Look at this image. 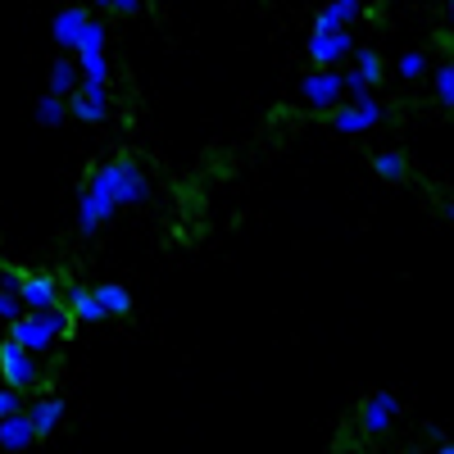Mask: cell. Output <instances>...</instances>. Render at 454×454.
<instances>
[{
	"label": "cell",
	"mask_w": 454,
	"mask_h": 454,
	"mask_svg": "<svg viewBox=\"0 0 454 454\" xmlns=\"http://www.w3.org/2000/svg\"><path fill=\"white\" fill-rule=\"evenodd\" d=\"M82 192H87V200L96 205V218H100V227H105L119 209L150 200V177H145V168H141L132 155H119V160L96 164Z\"/></svg>",
	"instance_id": "6da1fadb"
},
{
	"label": "cell",
	"mask_w": 454,
	"mask_h": 454,
	"mask_svg": "<svg viewBox=\"0 0 454 454\" xmlns=\"http://www.w3.org/2000/svg\"><path fill=\"white\" fill-rule=\"evenodd\" d=\"M73 327H78V323L68 318L64 305H59V309H36V314H19V318L10 323V340H14V346H23L27 355L42 359V355H51V350L59 346Z\"/></svg>",
	"instance_id": "7a4b0ae2"
},
{
	"label": "cell",
	"mask_w": 454,
	"mask_h": 454,
	"mask_svg": "<svg viewBox=\"0 0 454 454\" xmlns=\"http://www.w3.org/2000/svg\"><path fill=\"white\" fill-rule=\"evenodd\" d=\"M0 377H5V387H10V391L27 395V391L42 387L46 368H42V359H36V355H27L23 346H14V340L5 336V340H0Z\"/></svg>",
	"instance_id": "3957f363"
},
{
	"label": "cell",
	"mask_w": 454,
	"mask_h": 454,
	"mask_svg": "<svg viewBox=\"0 0 454 454\" xmlns=\"http://www.w3.org/2000/svg\"><path fill=\"white\" fill-rule=\"evenodd\" d=\"M300 100H305L309 109H336L340 100H346V91H340V73L336 68H309L305 78H300Z\"/></svg>",
	"instance_id": "277c9868"
},
{
	"label": "cell",
	"mask_w": 454,
	"mask_h": 454,
	"mask_svg": "<svg viewBox=\"0 0 454 454\" xmlns=\"http://www.w3.org/2000/svg\"><path fill=\"white\" fill-rule=\"evenodd\" d=\"M19 305H23V314L59 309V305H64L59 278H55V273H23V282H19Z\"/></svg>",
	"instance_id": "5b68a950"
},
{
	"label": "cell",
	"mask_w": 454,
	"mask_h": 454,
	"mask_svg": "<svg viewBox=\"0 0 454 454\" xmlns=\"http://www.w3.org/2000/svg\"><path fill=\"white\" fill-rule=\"evenodd\" d=\"M355 32L350 27H340V32H314L309 36V64L314 68H336L340 59H350L355 55Z\"/></svg>",
	"instance_id": "8992f818"
},
{
	"label": "cell",
	"mask_w": 454,
	"mask_h": 454,
	"mask_svg": "<svg viewBox=\"0 0 454 454\" xmlns=\"http://www.w3.org/2000/svg\"><path fill=\"white\" fill-rule=\"evenodd\" d=\"M377 123H382V105H377L372 96L332 109V128H336L340 137H359V132H368V128H377Z\"/></svg>",
	"instance_id": "52a82bcc"
},
{
	"label": "cell",
	"mask_w": 454,
	"mask_h": 454,
	"mask_svg": "<svg viewBox=\"0 0 454 454\" xmlns=\"http://www.w3.org/2000/svg\"><path fill=\"white\" fill-rule=\"evenodd\" d=\"M395 419H400V400H395L391 391H377V395L364 400V409H359L364 436H387V432L395 427Z\"/></svg>",
	"instance_id": "ba28073f"
},
{
	"label": "cell",
	"mask_w": 454,
	"mask_h": 454,
	"mask_svg": "<svg viewBox=\"0 0 454 454\" xmlns=\"http://www.w3.org/2000/svg\"><path fill=\"white\" fill-rule=\"evenodd\" d=\"M64 105L78 123H105L109 119V91H100V87H78Z\"/></svg>",
	"instance_id": "9c48e42d"
},
{
	"label": "cell",
	"mask_w": 454,
	"mask_h": 454,
	"mask_svg": "<svg viewBox=\"0 0 454 454\" xmlns=\"http://www.w3.org/2000/svg\"><path fill=\"white\" fill-rule=\"evenodd\" d=\"M27 423H32V432H36V441L42 436H51L59 423H64V413H68V404L59 400V395H36V400H27Z\"/></svg>",
	"instance_id": "30bf717a"
},
{
	"label": "cell",
	"mask_w": 454,
	"mask_h": 454,
	"mask_svg": "<svg viewBox=\"0 0 454 454\" xmlns=\"http://www.w3.org/2000/svg\"><path fill=\"white\" fill-rule=\"evenodd\" d=\"M87 19H91V14H87L82 5H64V10L55 14V23H51L55 46H59V51H73V46H78V36H82Z\"/></svg>",
	"instance_id": "8fae6325"
},
{
	"label": "cell",
	"mask_w": 454,
	"mask_h": 454,
	"mask_svg": "<svg viewBox=\"0 0 454 454\" xmlns=\"http://www.w3.org/2000/svg\"><path fill=\"white\" fill-rule=\"evenodd\" d=\"M64 309H68V318H73V323H105V309L96 305L91 286H82V282L64 286Z\"/></svg>",
	"instance_id": "7c38bea8"
},
{
	"label": "cell",
	"mask_w": 454,
	"mask_h": 454,
	"mask_svg": "<svg viewBox=\"0 0 454 454\" xmlns=\"http://www.w3.org/2000/svg\"><path fill=\"white\" fill-rule=\"evenodd\" d=\"M27 445H36V432H32V423H27V413L0 419V450H5V454H23Z\"/></svg>",
	"instance_id": "4fadbf2b"
},
{
	"label": "cell",
	"mask_w": 454,
	"mask_h": 454,
	"mask_svg": "<svg viewBox=\"0 0 454 454\" xmlns=\"http://www.w3.org/2000/svg\"><path fill=\"white\" fill-rule=\"evenodd\" d=\"M91 295H96V305L105 309V318L132 314V291H128L123 282H100V286H91Z\"/></svg>",
	"instance_id": "5bb4252c"
},
{
	"label": "cell",
	"mask_w": 454,
	"mask_h": 454,
	"mask_svg": "<svg viewBox=\"0 0 454 454\" xmlns=\"http://www.w3.org/2000/svg\"><path fill=\"white\" fill-rule=\"evenodd\" d=\"M372 173L382 177V182H404V177H409V160H404V150H400V145L377 150V155H372Z\"/></svg>",
	"instance_id": "9a60e30c"
},
{
	"label": "cell",
	"mask_w": 454,
	"mask_h": 454,
	"mask_svg": "<svg viewBox=\"0 0 454 454\" xmlns=\"http://www.w3.org/2000/svg\"><path fill=\"white\" fill-rule=\"evenodd\" d=\"M78 55H109V23L105 19H87L78 46H73V59Z\"/></svg>",
	"instance_id": "2e32d148"
},
{
	"label": "cell",
	"mask_w": 454,
	"mask_h": 454,
	"mask_svg": "<svg viewBox=\"0 0 454 454\" xmlns=\"http://www.w3.org/2000/svg\"><path fill=\"white\" fill-rule=\"evenodd\" d=\"M73 91H78V64H73L68 55H59V59L51 64V91H46V96L68 100Z\"/></svg>",
	"instance_id": "e0dca14e"
},
{
	"label": "cell",
	"mask_w": 454,
	"mask_h": 454,
	"mask_svg": "<svg viewBox=\"0 0 454 454\" xmlns=\"http://www.w3.org/2000/svg\"><path fill=\"white\" fill-rule=\"evenodd\" d=\"M355 73L368 87H377V82H382V55H377L372 46H355Z\"/></svg>",
	"instance_id": "ac0fdd59"
},
{
	"label": "cell",
	"mask_w": 454,
	"mask_h": 454,
	"mask_svg": "<svg viewBox=\"0 0 454 454\" xmlns=\"http://www.w3.org/2000/svg\"><path fill=\"white\" fill-rule=\"evenodd\" d=\"M64 119H68V105L64 100H55V96L36 100V123H42V128H59Z\"/></svg>",
	"instance_id": "d6986e66"
},
{
	"label": "cell",
	"mask_w": 454,
	"mask_h": 454,
	"mask_svg": "<svg viewBox=\"0 0 454 454\" xmlns=\"http://www.w3.org/2000/svg\"><path fill=\"white\" fill-rule=\"evenodd\" d=\"M432 78H436V100H441V109H454V64L441 59Z\"/></svg>",
	"instance_id": "ffe728a7"
},
{
	"label": "cell",
	"mask_w": 454,
	"mask_h": 454,
	"mask_svg": "<svg viewBox=\"0 0 454 454\" xmlns=\"http://www.w3.org/2000/svg\"><path fill=\"white\" fill-rule=\"evenodd\" d=\"M423 73H432V59H427L423 51H404V55H400V78H404V82H419Z\"/></svg>",
	"instance_id": "44dd1931"
},
{
	"label": "cell",
	"mask_w": 454,
	"mask_h": 454,
	"mask_svg": "<svg viewBox=\"0 0 454 454\" xmlns=\"http://www.w3.org/2000/svg\"><path fill=\"white\" fill-rule=\"evenodd\" d=\"M327 10H332L336 27H350V23H359V14H364L359 0H327Z\"/></svg>",
	"instance_id": "7402d4cb"
},
{
	"label": "cell",
	"mask_w": 454,
	"mask_h": 454,
	"mask_svg": "<svg viewBox=\"0 0 454 454\" xmlns=\"http://www.w3.org/2000/svg\"><path fill=\"white\" fill-rule=\"evenodd\" d=\"M78 232L82 237H96L100 232V218H96V205L87 200V192H78Z\"/></svg>",
	"instance_id": "603a6c76"
},
{
	"label": "cell",
	"mask_w": 454,
	"mask_h": 454,
	"mask_svg": "<svg viewBox=\"0 0 454 454\" xmlns=\"http://www.w3.org/2000/svg\"><path fill=\"white\" fill-rule=\"evenodd\" d=\"M340 91H346L350 100H368V96H372V87H368V82L359 78L355 68H350V73H340Z\"/></svg>",
	"instance_id": "cb8c5ba5"
},
{
	"label": "cell",
	"mask_w": 454,
	"mask_h": 454,
	"mask_svg": "<svg viewBox=\"0 0 454 454\" xmlns=\"http://www.w3.org/2000/svg\"><path fill=\"white\" fill-rule=\"evenodd\" d=\"M23 409H27V400H23L19 391L0 387V419H14V413H23Z\"/></svg>",
	"instance_id": "d4e9b609"
},
{
	"label": "cell",
	"mask_w": 454,
	"mask_h": 454,
	"mask_svg": "<svg viewBox=\"0 0 454 454\" xmlns=\"http://www.w3.org/2000/svg\"><path fill=\"white\" fill-rule=\"evenodd\" d=\"M23 314V305H19V295H10V291H0V318L5 323H14Z\"/></svg>",
	"instance_id": "484cf974"
},
{
	"label": "cell",
	"mask_w": 454,
	"mask_h": 454,
	"mask_svg": "<svg viewBox=\"0 0 454 454\" xmlns=\"http://www.w3.org/2000/svg\"><path fill=\"white\" fill-rule=\"evenodd\" d=\"M109 10H119V14H137V10H141V0H109Z\"/></svg>",
	"instance_id": "4316f807"
},
{
	"label": "cell",
	"mask_w": 454,
	"mask_h": 454,
	"mask_svg": "<svg viewBox=\"0 0 454 454\" xmlns=\"http://www.w3.org/2000/svg\"><path fill=\"white\" fill-rule=\"evenodd\" d=\"M436 454H454V445H450V441H441V445H436Z\"/></svg>",
	"instance_id": "83f0119b"
},
{
	"label": "cell",
	"mask_w": 454,
	"mask_h": 454,
	"mask_svg": "<svg viewBox=\"0 0 454 454\" xmlns=\"http://www.w3.org/2000/svg\"><path fill=\"white\" fill-rule=\"evenodd\" d=\"M91 5H96V10H109V0H91Z\"/></svg>",
	"instance_id": "f1b7e54d"
},
{
	"label": "cell",
	"mask_w": 454,
	"mask_h": 454,
	"mask_svg": "<svg viewBox=\"0 0 454 454\" xmlns=\"http://www.w3.org/2000/svg\"><path fill=\"white\" fill-rule=\"evenodd\" d=\"M359 5H377V0H359Z\"/></svg>",
	"instance_id": "f546056e"
}]
</instances>
